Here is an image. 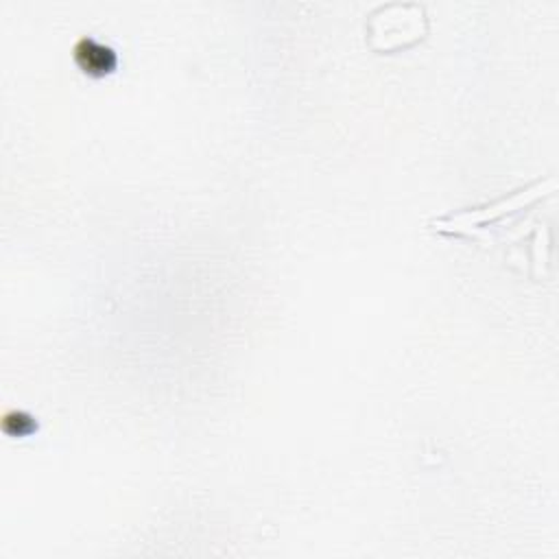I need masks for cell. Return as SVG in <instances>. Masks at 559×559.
Returning <instances> with one entry per match:
<instances>
[{"label":"cell","mask_w":559,"mask_h":559,"mask_svg":"<svg viewBox=\"0 0 559 559\" xmlns=\"http://www.w3.org/2000/svg\"><path fill=\"white\" fill-rule=\"evenodd\" d=\"M552 190H555V177L537 179V181H533L524 188H518L509 197H500L491 203H485V205H478V207H467V210H461L456 214H448L443 218H437L432 223V227L437 231H443V234H469L472 229H476L485 223H491L500 216L515 214L518 210L528 207L531 203L550 194Z\"/></svg>","instance_id":"1"},{"label":"cell","mask_w":559,"mask_h":559,"mask_svg":"<svg viewBox=\"0 0 559 559\" xmlns=\"http://www.w3.org/2000/svg\"><path fill=\"white\" fill-rule=\"evenodd\" d=\"M367 22L369 41L376 50H397L419 41L426 33V17L419 4H402V15H389L386 7H380Z\"/></svg>","instance_id":"2"},{"label":"cell","mask_w":559,"mask_h":559,"mask_svg":"<svg viewBox=\"0 0 559 559\" xmlns=\"http://www.w3.org/2000/svg\"><path fill=\"white\" fill-rule=\"evenodd\" d=\"M74 59L90 74H107L118 63L116 52L109 46H105L92 37H83L76 41Z\"/></svg>","instance_id":"3"},{"label":"cell","mask_w":559,"mask_h":559,"mask_svg":"<svg viewBox=\"0 0 559 559\" xmlns=\"http://www.w3.org/2000/svg\"><path fill=\"white\" fill-rule=\"evenodd\" d=\"M2 428H4V432L13 435V437H24V435H31L33 430H37V421L22 411H11L4 415Z\"/></svg>","instance_id":"4"}]
</instances>
